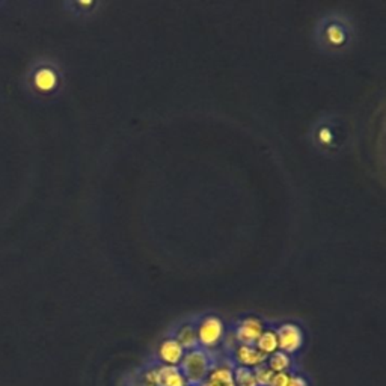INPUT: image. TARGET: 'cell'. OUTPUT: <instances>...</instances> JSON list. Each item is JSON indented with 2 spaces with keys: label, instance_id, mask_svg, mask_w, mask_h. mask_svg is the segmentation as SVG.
Instances as JSON below:
<instances>
[{
  "label": "cell",
  "instance_id": "1",
  "mask_svg": "<svg viewBox=\"0 0 386 386\" xmlns=\"http://www.w3.org/2000/svg\"><path fill=\"white\" fill-rule=\"evenodd\" d=\"M311 38L323 55L338 56L348 53L358 41L356 21L344 11H328L316 20Z\"/></svg>",
  "mask_w": 386,
  "mask_h": 386
},
{
  "label": "cell",
  "instance_id": "2",
  "mask_svg": "<svg viewBox=\"0 0 386 386\" xmlns=\"http://www.w3.org/2000/svg\"><path fill=\"white\" fill-rule=\"evenodd\" d=\"M23 90L29 98L38 103L55 102L67 86L65 68L53 56L41 55L33 58L23 74Z\"/></svg>",
  "mask_w": 386,
  "mask_h": 386
},
{
  "label": "cell",
  "instance_id": "3",
  "mask_svg": "<svg viewBox=\"0 0 386 386\" xmlns=\"http://www.w3.org/2000/svg\"><path fill=\"white\" fill-rule=\"evenodd\" d=\"M348 138L347 124L338 114L317 117L306 132V141L316 153L332 157L340 154Z\"/></svg>",
  "mask_w": 386,
  "mask_h": 386
},
{
  "label": "cell",
  "instance_id": "4",
  "mask_svg": "<svg viewBox=\"0 0 386 386\" xmlns=\"http://www.w3.org/2000/svg\"><path fill=\"white\" fill-rule=\"evenodd\" d=\"M195 320L198 347L207 352L216 353L218 348L225 343L228 329L223 318L216 313H204Z\"/></svg>",
  "mask_w": 386,
  "mask_h": 386
},
{
  "label": "cell",
  "instance_id": "5",
  "mask_svg": "<svg viewBox=\"0 0 386 386\" xmlns=\"http://www.w3.org/2000/svg\"><path fill=\"white\" fill-rule=\"evenodd\" d=\"M218 360L216 353H211L198 347L184 353L181 364L178 365L181 375L188 386H196L207 380L208 372L215 367Z\"/></svg>",
  "mask_w": 386,
  "mask_h": 386
},
{
  "label": "cell",
  "instance_id": "6",
  "mask_svg": "<svg viewBox=\"0 0 386 386\" xmlns=\"http://www.w3.org/2000/svg\"><path fill=\"white\" fill-rule=\"evenodd\" d=\"M266 321L255 316V314H247L242 316L234 321L231 335L235 344H245V345H255L259 335L263 333L266 329Z\"/></svg>",
  "mask_w": 386,
  "mask_h": 386
},
{
  "label": "cell",
  "instance_id": "7",
  "mask_svg": "<svg viewBox=\"0 0 386 386\" xmlns=\"http://www.w3.org/2000/svg\"><path fill=\"white\" fill-rule=\"evenodd\" d=\"M279 350L290 356L297 355L305 345V331L296 321H282L275 326Z\"/></svg>",
  "mask_w": 386,
  "mask_h": 386
},
{
  "label": "cell",
  "instance_id": "8",
  "mask_svg": "<svg viewBox=\"0 0 386 386\" xmlns=\"http://www.w3.org/2000/svg\"><path fill=\"white\" fill-rule=\"evenodd\" d=\"M228 359L232 363V365L246 367L255 370L257 367H261L266 364L267 358L257 350L255 345H245V344H232L231 348H228Z\"/></svg>",
  "mask_w": 386,
  "mask_h": 386
},
{
  "label": "cell",
  "instance_id": "9",
  "mask_svg": "<svg viewBox=\"0 0 386 386\" xmlns=\"http://www.w3.org/2000/svg\"><path fill=\"white\" fill-rule=\"evenodd\" d=\"M103 6V0H65V2H62V9L74 20L80 21L97 17L102 12Z\"/></svg>",
  "mask_w": 386,
  "mask_h": 386
},
{
  "label": "cell",
  "instance_id": "10",
  "mask_svg": "<svg viewBox=\"0 0 386 386\" xmlns=\"http://www.w3.org/2000/svg\"><path fill=\"white\" fill-rule=\"evenodd\" d=\"M184 353L186 350L178 344V341L172 335H166L156 348V363L160 365L178 367L184 358Z\"/></svg>",
  "mask_w": 386,
  "mask_h": 386
},
{
  "label": "cell",
  "instance_id": "11",
  "mask_svg": "<svg viewBox=\"0 0 386 386\" xmlns=\"http://www.w3.org/2000/svg\"><path fill=\"white\" fill-rule=\"evenodd\" d=\"M234 365L231 360L227 358L223 360H216L215 367L208 372L207 382L211 386H235L234 382Z\"/></svg>",
  "mask_w": 386,
  "mask_h": 386
},
{
  "label": "cell",
  "instance_id": "12",
  "mask_svg": "<svg viewBox=\"0 0 386 386\" xmlns=\"http://www.w3.org/2000/svg\"><path fill=\"white\" fill-rule=\"evenodd\" d=\"M173 338L178 341V344L184 348L186 352L198 348V338H196V329H195V320H184L180 325H177L171 331Z\"/></svg>",
  "mask_w": 386,
  "mask_h": 386
},
{
  "label": "cell",
  "instance_id": "13",
  "mask_svg": "<svg viewBox=\"0 0 386 386\" xmlns=\"http://www.w3.org/2000/svg\"><path fill=\"white\" fill-rule=\"evenodd\" d=\"M154 376L157 386H188L178 367L160 365L156 363Z\"/></svg>",
  "mask_w": 386,
  "mask_h": 386
},
{
  "label": "cell",
  "instance_id": "14",
  "mask_svg": "<svg viewBox=\"0 0 386 386\" xmlns=\"http://www.w3.org/2000/svg\"><path fill=\"white\" fill-rule=\"evenodd\" d=\"M257 350L259 353H263L266 358L273 355L275 352L279 350V344H278V337L275 332V326H266L263 333L259 335V338L255 343Z\"/></svg>",
  "mask_w": 386,
  "mask_h": 386
},
{
  "label": "cell",
  "instance_id": "15",
  "mask_svg": "<svg viewBox=\"0 0 386 386\" xmlns=\"http://www.w3.org/2000/svg\"><path fill=\"white\" fill-rule=\"evenodd\" d=\"M266 365L272 370V372H293L294 371V359H293V356L278 350L273 355L267 356Z\"/></svg>",
  "mask_w": 386,
  "mask_h": 386
},
{
  "label": "cell",
  "instance_id": "16",
  "mask_svg": "<svg viewBox=\"0 0 386 386\" xmlns=\"http://www.w3.org/2000/svg\"><path fill=\"white\" fill-rule=\"evenodd\" d=\"M232 371H234L235 386H257L255 376H254V370L246 368V367L234 365Z\"/></svg>",
  "mask_w": 386,
  "mask_h": 386
},
{
  "label": "cell",
  "instance_id": "17",
  "mask_svg": "<svg viewBox=\"0 0 386 386\" xmlns=\"http://www.w3.org/2000/svg\"><path fill=\"white\" fill-rule=\"evenodd\" d=\"M254 376H255V382H257V386H269L270 385V380L273 377V372L272 370L264 364L261 367H257L254 370Z\"/></svg>",
  "mask_w": 386,
  "mask_h": 386
},
{
  "label": "cell",
  "instance_id": "18",
  "mask_svg": "<svg viewBox=\"0 0 386 386\" xmlns=\"http://www.w3.org/2000/svg\"><path fill=\"white\" fill-rule=\"evenodd\" d=\"M291 372H273V377L269 386H289Z\"/></svg>",
  "mask_w": 386,
  "mask_h": 386
},
{
  "label": "cell",
  "instance_id": "19",
  "mask_svg": "<svg viewBox=\"0 0 386 386\" xmlns=\"http://www.w3.org/2000/svg\"><path fill=\"white\" fill-rule=\"evenodd\" d=\"M289 386H309V382L306 380L305 376H302L301 372H291V379H290V385Z\"/></svg>",
  "mask_w": 386,
  "mask_h": 386
},
{
  "label": "cell",
  "instance_id": "20",
  "mask_svg": "<svg viewBox=\"0 0 386 386\" xmlns=\"http://www.w3.org/2000/svg\"><path fill=\"white\" fill-rule=\"evenodd\" d=\"M196 386H211V385H210V383H208V382L205 380V382H203V383H199V385H196Z\"/></svg>",
  "mask_w": 386,
  "mask_h": 386
}]
</instances>
